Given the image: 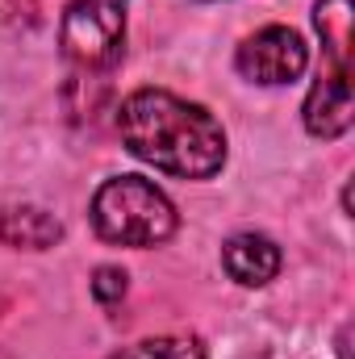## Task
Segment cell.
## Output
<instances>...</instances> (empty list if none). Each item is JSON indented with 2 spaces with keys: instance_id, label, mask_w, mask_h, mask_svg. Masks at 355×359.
Instances as JSON below:
<instances>
[{
  "instance_id": "1",
  "label": "cell",
  "mask_w": 355,
  "mask_h": 359,
  "mask_svg": "<svg viewBox=\"0 0 355 359\" xmlns=\"http://www.w3.org/2000/svg\"><path fill=\"white\" fill-rule=\"evenodd\" d=\"M117 134L130 155L180 180H209L226 163L217 117L163 88L130 92L117 109Z\"/></svg>"
},
{
  "instance_id": "2",
  "label": "cell",
  "mask_w": 355,
  "mask_h": 359,
  "mask_svg": "<svg viewBox=\"0 0 355 359\" xmlns=\"http://www.w3.org/2000/svg\"><path fill=\"white\" fill-rule=\"evenodd\" d=\"M314 25L322 38V72L305 96V130L314 138H343L351 130V0H318Z\"/></svg>"
},
{
  "instance_id": "3",
  "label": "cell",
  "mask_w": 355,
  "mask_h": 359,
  "mask_svg": "<svg viewBox=\"0 0 355 359\" xmlns=\"http://www.w3.org/2000/svg\"><path fill=\"white\" fill-rule=\"evenodd\" d=\"M92 230L113 247H159L176 234V205L142 176H113L92 196Z\"/></svg>"
},
{
  "instance_id": "4",
  "label": "cell",
  "mask_w": 355,
  "mask_h": 359,
  "mask_svg": "<svg viewBox=\"0 0 355 359\" xmlns=\"http://www.w3.org/2000/svg\"><path fill=\"white\" fill-rule=\"evenodd\" d=\"M59 46L80 72H109L126 46V13L117 0H72L59 21Z\"/></svg>"
},
{
  "instance_id": "5",
  "label": "cell",
  "mask_w": 355,
  "mask_h": 359,
  "mask_svg": "<svg viewBox=\"0 0 355 359\" xmlns=\"http://www.w3.org/2000/svg\"><path fill=\"white\" fill-rule=\"evenodd\" d=\"M234 67L243 72V80L251 84H293L301 80V72L309 67V46L301 42L297 29L288 25H264L255 29L251 38H243L239 55H234Z\"/></svg>"
},
{
  "instance_id": "6",
  "label": "cell",
  "mask_w": 355,
  "mask_h": 359,
  "mask_svg": "<svg viewBox=\"0 0 355 359\" xmlns=\"http://www.w3.org/2000/svg\"><path fill=\"white\" fill-rule=\"evenodd\" d=\"M222 268L230 271V280L247 284V288H260L267 280H276L280 271V247L267 238V234H234L226 247H222Z\"/></svg>"
},
{
  "instance_id": "7",
  "label": "cell",
  "mask_w": 355,
  "mask_h": 359,
  "mask_svg": "<svg viewBox=\"0 0 355 359\" xmlns=\"http://www.w3.org/2000/svg\"><path fill=\"white\" fill-rule=\"evenodd\" d=\"M0 238L17 251H51L63 238V222L38 205H13L0 213Z\"/></svg>"
},
{
  "instance_id": "8",
  "label": "cell",
  "mask_w": 355,
  "mask_h": 359,
  "mask_svg": "<svg viewBox=\"0 0 355 359\" xmlns=\"http://www.w3.org/2000/svg\"><path fill=\"white\" fill-rule=\"evenodd\" d=\"M113 359H205V347L192 334H159V339H142L117 351Z\"/></svg>"
},
{
  "instance_id": "9",
  "label": "cell",
  "mask_w": 355,
  "mask_h": 359,
  "mask_svg": "<svg viewBox=\"0 0 355 359\" xmlns=\"http://www.w3.org/2000/svg\"><path fill=\"white\" fill-rule=\"evenodd\" d=\"M126 288H130V276H126L121 268L105 264V268L92 271V297H96L100 305H117V301L126 297Z\"/></svg>"
}]
</instances>
